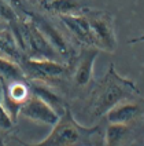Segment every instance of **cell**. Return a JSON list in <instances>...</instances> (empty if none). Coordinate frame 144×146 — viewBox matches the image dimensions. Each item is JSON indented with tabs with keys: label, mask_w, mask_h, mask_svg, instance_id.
Here are the masks:
<instances>
[{
	"label": "cell",
	"mask_w": 144,
	"mask_h": 146,
	"mask_svg": "<svg viewBox=\"0 0 144 146\" xmlns=\"http://www.w3.org/2000/svg\"><path fill=\"white\" fill-rule=\"evenodd\" d=\"M33 18V21L36 22V25L39 26L43 35L47 37V40L49 41V44L55 48V51L62 55V57H69L70 55V46L66 40V37L63 36V33L60 32L56 26L51 24L49 21H47L45 18L39 15H30Z\"/></svg>",
	"instance_id": "9c48e42d"
},
{
	"label": "cell",
	"mask_w": 144,
	"mask_h": 146,
	"mask_svg": "<svg viewBox=\"0 0 144 146\" xmlns=\"http://www.w3.org/2000/svg\"><path fill=\"white\" fill-rule=\"evenodd\" d=\"M19 114L36 124L48 127H54L60 119V114L54 110L45 101H43L34 94H30L29 98L22 104Z\"/></svg>",
	"instance_id": "5b68a950"
},
{
	"label": "cell",
	"mask_w": 144,
	"mask_h": 146,
	"mask_svg": "<svg viewBox=\"0 0 144 146\" xmlns=\"http://www.w3.org/2000/svg\"><path fill=\"white\" fill-rule=\"evenodd\" d=\"M63 22L64 28L73 35V37L80 43L81 46H95L96 41L93 33L88 22V18L84 15V13H72V14H62L58 15Z\"/></svg>",
	"instance_id": "52a82bcc"
},
{
	"label": "cell",
	"mask_w": 144,
	"mask_h": 146,
	"mask_svg": "<svg viewBox=\"0 0 144 146\" xmlns=\"http://www.w3.org/2000/svg\"><path fill=\"white\" fill-rule=\"evenodd\" d=\"M0 17L4 18L6 21H8L10 25L21 19V15L18 14V11L8 3L7 0H0Z\"/></svg>",
	"instance_id": "9a60e30c"
},
{
	"label": "cell",
	"mask_w": 144,
	"mask_h": 146,
	"mask_svg": "<svg viewBox=\"0 0 144 146\" xmlns=\"http://www.w3.org/2000/svg\"><path fill=\"white\" fill-rule=\"evenodd\" d=\"M100 50L95 46H81L80 54L76 59V68L73 72L74 84L80 88L88 86L93 76V64Z\"/></svg>",
	"instance_id": "8992f818"
},
{
	"label": "cell",
	"mask_w": 144,
	"mask_h": 146,
	"mask_svg": "<svg viewBox=\"0 0 144 146\" xmlns=\"http://www.w3.org/2000/svg\"><path fill=\"white\" fill-rule=\"evenodd\" d=\"M29 87H30L32 94L37 95V97L41 98L43 101H45L48 105L51 106L54 110H56L60 116L63 114V112L66 110V108H67V104L64 102V99L60 97V95L56 94V91H54V90L48 86L47 83L32 80L30 84H29Z\"/></svg>",
	"instance_id": "30bf717a"
},
{
	"label": "cell",
	"mask_w": 144,
	"mask_h": 146,
	"mask_svg": "<svg viewBox=\"0 0 144 146\" xmlns=\"http://www.w3.org/2000/svg\"><path fill=\"white\" fill-rule=\"evenodd\" d=\"M22 69H24L26 79L30 77L32 80L43 81V83H51V81L59 79L67 72V65L62 64L55 59H47V58H26L22 61Z\"/></svg>",
	"instance_id": "277c9868"
},
{
	"label": "cell",
	"mask_w": 144,
	"mask_h": 146,
	"mask_svg": "<svg viewBox=\"0 0 144 146\" xmlns=\"http://www.w3.org/2000/svg\"><path fill=\"white\" fill-rule=\"evenodd\" d=\"M40 3L44 10L55 13L58 15L81 11V4L78 0H40Z\"/></svg>",
	"instance_id": "7c38bea8"
},
{
	"label": "cell",
	"mask_w": 144,
	"mask_h": 146,
	"mask_svg": "<svg viewBox=\"0 0 144 146\" xmlns=\"http://www.w3.org/2000/svg\"><path fill=\"white\" fill-rule=\"evenodd\" d=\"M84 15L88 18L91 29L96 41V47L100 51L115 52L117 50V36L114 29V19L111 14L102 10H81Z\"/></svg>",
	"instance_id": "3957f363"
},
{
	"label": "cell",
	"mask_w": 144,
	"mask_h": 146,
	"mask_svg": "<svg viewBox=\"0 0 144 146\" xmlns=\"http://www.w3.org/2000/svg\"><path fill=\"white\" fill-rule=\"evenodd\" d=\"M85 146H89V145H85Z\"/></svg>",
	"instance_id": "d6986e66"
},
{
	"label": "cell",
	"mask_w": 144,
	"mask_h": 146,
	"mask_svg": "<svg viewBox=\"0 0 144 146\" xmlns=\"http://www.w3.org/2000/svg\"><path fill=\"white\" fill-rule=\"evenodd\" d=\"M32 1H36V0H32Z\"/></svg>",
	"instance_id": "ac0fdd59"
},
{
	"label": "cell",
	"mask_w": 144,
	"mask_h": 146,
	"mask_svg": "<svg viewBox=\"0 0 144 146\" xmlns=\"http://www.w3.org/2000/svg\"><path fill=\"white\" fill-rule=\"evenodd\" d=\"M0 55L11 59L19 65L25 59V52L21 48L11 28H8L4 32L0 33Z\"/></svg>",
	"instance_id": "8fae6325"
},
{
	"label": "cell",
	"mask_w": 144,
	"mask_h": 146,
	"mask_svg": "<svg viewBox=\"0 0 144 146\" xmlns=\"http://www.w3.org/2000/svg\"><path fill=\"white\" fill-rule=\"evenodd\" d=\"M15 121L12 120L11 114L7 112V109L3 105V101L0 97V128L1 130H11L14 127Z\"/></svg>",
	"instance_id": "2e32d148"
},
{
	"label": "cell",
	"mask_w": 144,
	"mask_h": 146,
	"mask_svg": "<svg viewBox=\"0 0 144 146\" xmlns=\"http://www.w3.org/2000/svg\"><path fill=\"white\" fill-rule=\"evenodd\" d=\"M137 94L139 90L136 84L130 79L118 74L114 64H111L106 74L96 83L92 91L89 106L91 116L93 119H100L114 105L125 99H133Z\"/></svg>",
	"instance_id": "6da1fadb"
},
{
	"label": "cell",
	"mask_w": 144,
	"mask_h": 146,
	"mask_svg": "<svg viewBox=\"0 0 144 146\" xmlns=\"http://www.w3.org/2000/svg\"><path fill=\"white\" fill-rule=\"evenodd\" d=\"M129 134V125L108 123L104 132V146H121Z\"/></svg>",
	"instance_id": "5bb4252c"
},
{
	"label": "cell",
	"mask_w": 144,
	"mask_h": 146,
	"mask_svg": "<svg viewBox=\"0 0 144 146\" xmlns=\"http://www.w3.org/2000/svg\"><path fill=\"white\" fill-rule=\"evenodd\" d=\"M141 113V105L135 99H125L114 105L104 114L108 123L115 124H126L129 125L133 120H136L139 114Z\"/></svg>",
	"instance_id": "ba28073f"
},
{
	"label": "cell",
	"mask_w": 144,
	"mask_h": 146,
	"mask_svg": "<svg viewBox=\"0 0 144 146\" xmlns=\"http://www.w3.org/2000/svg\"><path fill=\"white\" fill-rule=\"evenodd\" d=\"M100 125L92 127L82 125L73 116L72 109L67 106L59 121L52 127L51 132L43 141L36 143H26L19 139V143L24 146H85L89 145L92 135L97 134Z\"/></svg>",
	"instance_id": "7a4b0ae2"
},
{
	"label": "cell",
	"mask_w": 144,
	"mask_h": 146,
	"mask_svg": "<svg viewBox=\"0 0 144 146\" xmlns=\"http://www.w3.org/2000/svg\"><path fill=\"white\" fill-rule=\"evenodd\" d=\"M8 28H10V22L6 21L4 18H1V17H0V33L4 32V31L8 29Z\"/></svg>",
	"instance_id": "e0dca14e"
},
{
	"label": "cell",
	"mask_w": 144,
	"mask_h": 146,
	"mask_svg": "<svg viewBox=\"0 0 144 146\" xmlns=\"http://www.w3.org/2000/svg\"><path fill=\"white\" fill-rule=\"evenodd\" d=\"M0 80H26V74L19 64L0 55Z\"/></svg>",
	"instance_id": "4fadbf2b"
}]
</instances>
